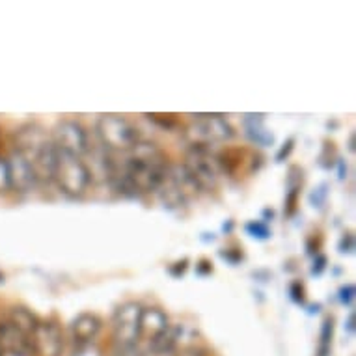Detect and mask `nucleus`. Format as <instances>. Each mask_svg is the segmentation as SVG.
I'll return each instance as SVG.
<instances>
[{
  "label": "nucleus",
  "instance_id": "1a4fd4ad",
  "mask_svg": "<svg viewBox=\"0 0 356 356\" xmlns=\"http://www.w3.org/2000/svg\"><path fill=\"white\" fill-rule=\"evenodd\" d=\"M34 356H62L64 353V334L53 321H40L30 336Z\"/></svg>",
  "mask_w": 356,
  "mask_h": 356
},
{
  "label": "nucleus",
  "instance_id": "393cba45",
  "mask_svg": "<svg viewBox=\"0 0 356 356\" xmlns=\"http://www.w3.org/2000/svg\"><path fill=\"white\" fill-rule=\"evenodd\" d=\"M289 293H291L293 302H297V304L304 302V287L300 282H293L291 287H289Z\"/></svg>",
  "mask_w": 356,
  "mask_h": 356
},
{
  "label": "nucleus",
  "instance_id": "6e6552de",
  "mask_svg": "<svg viewBox=\"0 0 356 356\" xmlns=\"http://www.w3.org/2000/svg\"><path fill=\"white\" fill-rule=\"evenodd\" d=\"M259 157L252 149L246 147H228L224 152L216 153V164L220 174L229 177H241V175L252 174L259 166Z\"/></svg>",
  "mask_w": 356,
  "mask_h": 356
},
{
  "label": "nucleus",
  "instance_id": "c85d7f7f",
  "mask_svg": "<svg viewBox=\"0 0 356 356\" xmlns=\"http://www.w3.org/2000/svg\"><path fill=\"white\" fill-rule=\"evenodd\" d=\"M325 267H327V257H325V256H317L316 257V263H314V269H312V273H314V275H321L323 270H325Z\"/></svg>",
  "mask_w": 356,
  "mask_h": 356
},
{
  "label": "nucleus",
  "instance_id": "a878e982",
  "mask_svg": "<svg viewBox=\"0 0 356 356\" xmlns=\"http://www.w3.org/2000/svg\"><path fill=\"white\" fill-rule=\"evenodd\" d=\"M71 356H103V353L99 350V347L94 345H86V347H81V349H75V353Z\"/></svg>",
  "mask_w": 356,
  "mask_h": 356
},
{
  "label": "nucleus",
  "instance_id": "39448f33",
  "mask_svg": "<svg viewBox=\"0 0 356 356\" xmlns=\"http://www.w3.org/2000/svg\"><path fill=\"white\" fill-rule=\"evenodd\" d=\"M188 175L193 177L200 193L204 191H213L218 181V164H216V153L213 147L205 146H191V149L185 155V163H183Z\"/></svg>",
  "mask_w": 356,
  "mask_h": 356
},
{
  "label": "nucleus",
  "instance_id": "cd10ccee",
  "mask_svg": "<svg viewBox=\"0 0 356 356\" xmlns=\"http://www.w3.org/2000/svg\"><path fill=\"white\" fill-rule=\"evenodd\" d=\"M355 248V241H353V235L345 234V237L341 239V245H339V252H353Z\"/></svg>",
  "mask_w": 356,
  "mask_h": 356
},
{
  "label": "nucleus",
  "instance_id": "ddd939ff",
  "mask_svg": "<svg viewBox=\"0 0 356 356\" xmlns=\"http://www.w3.org/2000/svg\"><path fill=\"white\" fill-rule=\"evenodd\" d=\"M170 327L168 316L159 308H144L140 319V339H146L147 345L153 343L161 334Z\"/></svg>",
  "mask_w": 356,
  "mask_h": 356
},
{
  "label": "nucleus",
  "instance_id": "6ab92c4d",
  "mask_svg": "<svg viewBox=\"0 0 356 356\" xmlns=\"http://www.w3.org/2000/svg\"><path fill=\"white\" fill-rule=\"evenodd\" d=\"M298 188H300V185H293V187L289 188V194L286 196V215L287 216H293L295 215V211H297Z\"/></svg>",
  "mask_w": 356,
  "mask_h": 356
},
{
  "label": "nucleus",
  "instance_id": "7c9ffc66",
  "mask_svg": "<svg viewBox=\"0 0 356 356\" xmlns=\"http://www.w3.org/2000/svg\"><path fill=\"white\" fill-rule=\"evenodd\" d=\"M345 328H347V332L349 334L355 332V314H350L349 319H347V325H345Z\"/></svg>",
  "mask_w": 356,
  "mask_h": 356
},
{
  "label": "nucleus",
  "instance_id": "f3484780",
  "mask_svg": "<svg viewBox=\"0 0 356 356\" xmlns=\"http://www.w3.org/2000/svg\"><path fill=\"white\" fill-rule=\"evenodd\" d=\"M146 116L149 122L159 125V127L166 129V131H172V129L179 125V120H177L175 114H146Z\"/></svg>",
  "mask_w": 356,
  "mask_h": 356
},
{
  "label": "nucleus",
  "instance_id": "b1692460",
  "mask_svg": "<svg viewBox=\"0 0 356 356\" xmlns=\"http://www.w3.org/2000/svg\"><path fill=\"white\" fill-rule=\"evenodd\" d=\"M325 198H327V185H321L319 188H316V193L309 194V202L316 205V207H321Z\"/></svg>",
  "mask_w": 356,
  "mask_h": 356
},
{
  "label": "nucleus",
  "instance_id": "4468645a",
  "mask_svg": "<svg viewBox=\"0 0 356 356\" xmlns=\"http://www.w3.org/2000/svg\"><path fill=\"white\" fill-rule=\"evenodd\" d=\"M243 129L246 138L259 147H267L275 144V135L270 133L261 114H246L243 118Z\"/></svg>",
  "mask_w": 356,
  "mask_h": 356
},
{
  "label": "nucleus",
  "instance_id": "2eb2a0df",
  "mask_svg": "<svg viewBox=\"0 0 356 356\" xmlns=\"http://www.w3.org/2000/svg\"><path fill=\"white\" fill-rule=\"evenodd\" d=\"M8 321L12 323V325H15V327H17L21 332L26 334V336H32V332H34L35 327H38V323H40L41 319H38L29 308L15 306V308H12V312H10Z\"/></svg>",
  "mask_w": 356,
  "mask_h": 356
},
{
  "label": "nucleus",
  "instance_id": "5701e85b",
  "mask_svg": "<svg viewBox=\"0 0 356 356\" xmlns=\"http://www.w3.org/2000/svg\"><path fill=\"white\" fill-rule=\"evenodd\" d=\"M339 300H341V304H345V306H350V304H353V300H355V286H353V284L339 289Z\"/></svg>",
  "mask_w": 356,
  "mask_h": 356
},
{
  "label": "nucleus",
  "instance_id": "f257e3e1",
  "mask_svg": "<svg viewBox=\"0 0 356 356\" xmlns=\"http://www.w3.org/2000/svg\"><path fill=\"white\" fill-rule=\"evenodd\" d=\"M170 170L168 155L153 142H138L122 166L112 172L111 181L125 196H142L159 191Z\"/></svg>",
  "mask_w": 356,
  "mask_h": 356
},
{
  "label": "nucleus",
  "instance_id": "dca6fc26",
  "mask_svg": "<svg viewBox=\"0 0 356 356\" xmlns=\"http://www.w3.org/2000/svg\"><path fill=\"white\" fill-rule=\"evenodd\" d=\"M332 339H334V319L327 317L323 321L321 336H319V345H317V356H330L332 353Z\"/></svg>",
  "mask_w": 356,
  "mask_h": 356
},
{
  "label": "nucleus",
  "instance_id": "aec40b11",
  "mask_svg": "<svg viewBox=\"0 0 356 356\" xmlns=\"http://www.w3.org/2000/svg\"><path fill=\"white\" fill-rule=\"evenodd\" d=\"M12 191L10 185V174H8L6 159H0V194H6Z\"/></svg>",
  "mask_w": 356,
  "mask_h": 356
},
{
  "label": "nucleus",
  "instance_id": "bb28decb",
  "mask_svg": "<svg viewBox=\"0 0 356 356\" xmlns=\"http://www.w3.org/2000/svg\"><path fill=\"white\" fill-rule=\"evenodd\" d=\"M174 356H205V350L196 347V345H193V347H187V349L177 350Z\"/></svg>",
  "mask_w": 356,
  "mask_h": 356
},
{
  "label": "nucleus",
  "instance_id": "423d86ee",
  "mask_svg": "<svg viewBox=\"0 0 356 356\" xmlns=\"http://www.w3.org/2000/svg\"><path fill=\"white\" fill-rule=\"evenodd\" d=\"M142 306L138 302H123L112 317L114 347H131L140 341Z\"/></svg>",
  "mask_w": 356,
  "mask_h": 356
},
{
  "label": "nucleus",
  "instance_id": "20e7f679",
  "mask_svg": "<svg viewBox=\"0 0 356 356\" xmlns=\"http://www.w3.org/2000/svg\"><path fill=\"white\" fill-rule=\"evenodd\" d=\"M234 136L232 123L222 114H196L185 131V138L191 142V146L213 147L220 142L232 140Z\"/></svg>",
  "mask_w": 356,
  "mask_h": 356
},
{
  "label": "nucleus",
  "instance_id": "f8f14e48",
  "mask_svg": "<svg viewBox=\"0 0 356 356\" xmlns=\"http://www.w3.org/2000/svg\"><path fill=\"white\" fill-rule=\"evenodd\" d=\"M0 347L6 356H34L30 336L21 332L8 319L0 321Z\"/></svg>",
  "mask_w": 356,
  "mask_h": 356
},
{
  "label": "nucleus",
  "instance_id": "0eeeda50",
  "mask_svg": "<svg viewBox=\"0 0 356 356\" xmlns=\"http://www.w3.org/2000/svg\"><path fill=\"white\" fill-rule=\"evenodd\" d=\"M54 147L62 153L73 155V157H84L90 152V142H88L86 129L75 120H64L54 127L53 133Z\"/></svg>",
  "mask_w": 356,
  "mask_h": 356
},
{
  "label": "nucleus",
  "instance_id": "c756f323",
  "mask_svg": "<svg viewBox=\"0 0 356 356\" xmlns=\"http://www.w3.org/2000/svg\"><path fill=\"white\" fill-rule=\"evenodd\" d=\"M293 144H295V140H287V144H284V147H282L280 152H278V155H276V161H278V163H282V161H284V157H287V155H289V153H291V149H293Z\"/></svg>",
  "mask_w": 356,
  "mask_h": 356
},
{
  "label": "nucleus",
  "instance_id": "a211bd4d",
  "mask_svg": "<svg viewBox=\"0 0 356 356\" xmlns=\"http://www.w3.org/2000/svg\"><path fill=\"white\" fill-rule=\"evenodd\" d=\"M245 229L252 235V237H256V239L265 241L270 237V229H269V226L265 224V222H259V220L248 222V224L245 226Z\"/></svg>",
  "mask_w": 356,
  "mask_h": 356
},
{
  "label": "nucleus",
  "instance_id": "f03ea898",
  "mask_svg": "<svg viewBox=\"0 0 356 356\" xmlns=\"http://www.w3.org/2000/svg\"><path fill=\"white\" fill-rule=\"evenodd\" d=\"M53 181L67 198H81L92 183V170L88 168V164L81 157H73L56 149Z\"/></svg>",
  "mask_w": 356,
  "mask_h": 356
},
{
  "label": "nucleus",
  "instance_id": "4be33fe9",
  "mask_svg": "<svg viewBox=\"0 0 356 356\" xmlns=\"http://www.w3.org/2000/svg\"><path fill=\"white\" fill-rule=\"evenodd\" d=\"M12 152H13L12 140H8L6 135H4V131L0 129V159H8Z\"/></svg>",
  "mask_w": 356,
  "mask_h": 356
},
{
  "label": "nucleus",
  "instance_id": "7ed1b4c3",
  "mask_svg": "<svg viewBox=\"0 0 356 356\" xmlns=\"http://www.w3.org/2000/svg\"><path fill=\"white\" fill-rule=\"evenodd\" d=\"M97 136H99L101 146L106 152H122L129 153L140 142L138 129L129 122L127 118L116 116V114H106L101 116L95 125Z\"/></svg>",
  "mask_w": 356,
  "mask_h": 356
},
{
  "label": "nucleus",
  "instance_id": "412c9836",
  "mask_svg": "<svg viewBox=\"0 0 356 356\" xmlns=\"http://www.w3.org/2000/svg\"><path fill=\"white\" fill-rule=\"evenodd\" d=\"M114 356H146L138 345L131 347H114Z\"/></svg>",
  "mask_w": 356,
  "mask_h": 356
},
{
  "label": "nucleus",
  "instance_id": "2f4dec72",
  "mask_svg": "<svg viewBox=\"0 0 356 356\" xmlns=\"http://www.w3.org/2000/svg\"><path fill=\"white\" fill-rule=\"evenodd\" d=\"M0 356H6L4 355V350H2V347H0Z\"/></svg>",
  "mask_w": 356,
  "mask_h": 356
},
{
  "label": "nucleus",
  "instance_id": "9d476101",
  "mask_svg": "<svg viewBox=\"0 0 356 356\" xmlns=\"http://www.w3.org/2000/svg\"><path fill=\"white\" fill-rule=\"evenodd\" d=\"M8 163V174H10V185L12 191L17 193H29L34 187H38V179L30 163L17 152L10 153L6 159Z\"/></svg>",
  "mask_w": 356,
  "mask_h": 356
},
{
  "label": "nucleus",
  "instance_id": "9b49d317",
  "mask_svg": "<svg viewBox=\"0 0 356 356\" xmlns=\"http://www.w3.org/2000/svg\"><path fill=\"white\" fill-rule=\"evenodd\" d=\"M103 321L95 314H79V316L71 321L70 325V336L71 341L75 345V349L86 347V345H94L95 338L99 336Z\"/></svg>",
  "mask_w": 356,
  "mask_h": 356
}]
</instances>
